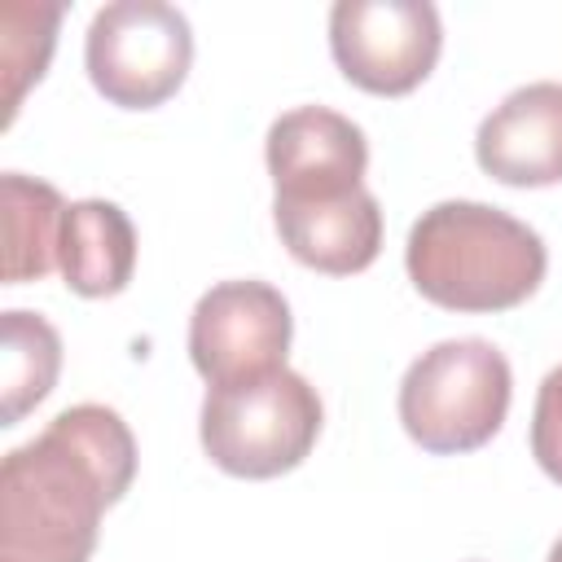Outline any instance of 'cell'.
I'll return each mask as SVG.
<instances>
[{
	"mask_svg": "<svg viewBox=\"0 0 562 562\" xmlns=\"http://www.w3.org/2000/svg\"><path fill=\"white\" fill-rule=\"evenodd\" d=\"M0 426H18L61 373V334L40 316L9 307L0 321Z\"/></svg>",
	"mask_w": 562,
	"mask_h": 562,
	"instance_id": "13",
	"label": "cell"
},
{
	"mask_svg": "<svg viewBox=\"0 0 562 562\" xmlns=\"http://www.w3.org/2000/svg\"><path fill=\"white\" fill-rule=\"evenodd\" d=\"M61 4H4L0 13V70H4V127L13 123L31 83L44 79L57 44Z\"/></svg>",
	"mask_w": 562,
	"mask_h": 562,
	"instance_id": "14",
	"label": "cell"
},
{
	"mask_svg": "<svg viewBox=\"0 0 562 562\" xmlns=\"http://www.w3.org/2000/svg\"><path fill=\"white\" fill-rule=\"evenodd\" d=\"M263 158L277 198L285 202L342 198L351 189H364L369 140L360 123H351L329 105H294L281 119H272Z\"/></svg>",
	"mask_w": 562,
	"mask_h": 562,
	"instance_id": "8",
	"label": "cell"
},
{
	"mask_svg": "<svg viewBox=\"0 0 562 562\" xmlns=\"http://www.w3.org/2000/svg\"><path fill=\"white\" fill-rule=\"evenodd\" d=\"M272 224L281 246L303 268H316L325 277L364 272L382 250V206L369 189L312 202L272 198Z\"/></svg>",
	"mask_w": 562,
	"mask_h": 562,
	"instance_id": "10",
	"label": "cell"
},
{
	"mask_svg": "<svg viewBox=\"0 0 562 562\" xmlns=\"http://www.w3.org/2000/svg\"><path fill=\"white\" fill-rule=\"evenodd\" d=\"M549 562H562V536L553 540V549H549Z\"/></svg>",
	"mask_w": 562,
	"mask_h": 562,
	"instance_id": "16",
	"label": "cell"
},
{
	"mask_svg": "<svg viewBox=\"0 0 562 562\" xmlns=\"http://www.w3.org/2000/svg\"><path fill=\"white\" fill-rule=\"evenodd\" d=\"M325 426L316 386L294 369L206 386L198 439L211 465L233 479H277L307 461Z\"/></svg>",
	"mask_w": 562,
	"mask_h": 562,
	"instance_id": "3",
	"label": "cell"
},
{
	"mask_svg": "<svg viewBox=\"0 0 562 562\" xmlns=\"http://www.w3.org/2000/svg\"><path fill=\"white\" fill-rule=\"evenodd\" d=\"M404 268L422 299L448 312H509L527 303L549 268L544 237L518 215L448 198L417 215Z\"/></svg>",
	"mask_w": 562,
	"mask_h": 562,
	"instance_id": "2",
	"label": "cell"
},
{
	"mask_svg": "<svg viewBox=\"0 0 562 562\" xmlns=\"http://www.w3.org/2000/svg\"><path fill=\"white\" fill-rule=\"evenodd\" d=\"M136 479V439L110 404H70L0 461V562H88L101 514Z\"/></svg>",
	"mask_w": 562,
	"mask_h": 562,
	"instance_id": "1",
	"label": "cell"
},
{
	"mask_svg": "<svg viewBox=\"0 0 562 562\" xmlns=\"http://www.w3.org/2000/svg\"><path fill=\"white\" fill-rule=\"evenodd\" d=\"M514 373L487 338H443L426 347L400 382V426L435 457L483 448L509 413Z\"/></svg>",
	"mask_w": 562,
	"mask_h": 562,
	"instance_id": "4",
	"label": "cell"
},
{
	"mask_svg": "<svg viewBox=\"0 0 562 562\" xmlns=\"http://www.w3.org/2000/svg\"><path fill=\"white\" fill-rule=\"evenodd\" d=\"M0 215H4V281H40L57 263L66 202L48 180L4 171L0 176Z\"/></svg>",
	"mask_w": 562,
	"mask_h": 562,
	"instance_id": "12",
	"label": "cell"
},
{
	"mask_svg": "<svg viewBox=\"0 0 562 562\" xmlns=\"http://www.w3.org/2000/svg\"><path fill=\"white\" fill-rule=\"evenodd\" d=\"M531 457L536 465L562 483V364L544 373L531 408Z\"/></svg>",
	"mask_w": 562,
	"mask_h": 562,
	"instance_id": "15",
	"label": "cell"
},
{
	"mask_svg": "<svg viewBox=\"0 0 562 562\" xmlns=\"http://www.w3.org/2000/svg\"><path fill=\"white\" fill-rule=\"evenodd\" d=\"M290 338L294 316L285 294L255 277L211 285L189 316V360L206 386L285 369Z\"/></svg>",
	"mask_w": 562,
	"mask_h": 562,
	"instance_id": "7",
	"label": "cell"
},
{
	"mask_svg": "<svg viewBox=\"0 0 562 562\" xmlns=\"http://www.w3.org/2000/svg\"><path fill=\"white\" fill-rule=\"evenodd\" d=\"M479 167L509 189H549L562 180V83L514 88L474 132Z\"/></svg>",
	"mask_w": 562,
	"mask_h": 562,
	"instance_id": "9",
	"label": "cell"
},
{
	"mask_svg": "<svg viewBox=\"0 0 562 562\" xmlns=\"http://www.w3.org/2000/svg\"><path fill=\"white\" fill-rule=\"evenodd\" d=\"M57 268L66 285L83 299L123 294L136 272V228L119 202L79 198L66 206Z\"/></svg>",
	"mask_w": 562,
	"mask_h": 562,
	"instance_id": "11",
	"label": "cell"
},
{
	"mask_svg": "<svg viewBox=\"0 0 562 562\" xmlns=\"http://www.w3.org/2000/svg\"><path fill=\"white\" fill-rule=\"evenodd\" d=\"M439 48L443 26L430 0H338L329 9V53L347 83L373 97L413 92Z\"/></svg>",
	"mask_w": 562,
	"mask_h": 562,
	"instance_id": "6",
	"label": "cell"
},
{
	"mask_svg": "<svg viewBox=\"0 0 562 562\" xmlns=\"http://www.w3.org/2000/svg\"><path fill=\"white\" fill-rule=\"evenodd\" d=\"M92 88L119 110H154L180 92L193 66V31L176 4L114 0L101 4L83 35Z\"/></svg>",
	"mask_w": 562,
	"mask_h": 562,
	"instance_id": "5",
	"label": "cell"
}]
</instances>
